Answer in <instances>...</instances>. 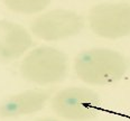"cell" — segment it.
<instances>
[{
	"mask_svg": "<svg viewBox=\"0 0 130 121\" xmlns=\"http://www.w3.org/2000/svg\"><path fill=\"white\" fill-rule=\"evenodd\" d=\"M69 60L63 50L42 45L31 49L20 64L23 76L38 84L59 82L66 76Z\"/></svg>",
	"mask_w": 130,
	"mask_h": 121,
	"instance_id": "obj_2",
	"label": "cell"
},
{
	"mask_svg": "<svg viewBox=\"0 0 130 121\" xmlns=\"http://www.w3.org/2000/svg\"><path fill=\"white\" fill-rule=\"evenodd\" d=\"M51 91L31 89L12 94L0 103V114L4 117H16L36 112L44 107Z\"/></svg>",
	"mask_w": 130,
	"mask_h": 121,
	"instance_id": "obj_7",
	"label": "cell"
},
{
	"mask_svg": "<svg viewBox=\"0 0 130 121\" xmlns=\"http://www.w3.org/2000/svg\"><path fill=\"white\" fill-rule=\"evenodd\" d=\"M74 67L77 76L89 84H109L126 74L128 61L118 50L93 47L78 54Z\"/></svg>",
	"mask_w": 130,
	"mask_h": 121,
	"instance_id": "obj_1",
	"label": "cell"
},
{
	"mask_svg": "<svg viewBox=\"0 0 130 121\" xmlns=\"http://www.w3.org/2000/svg\"><path fill=\"white\" fill-rule=\"evenodd\" d=\"M31 44V35L24 26L13 21L0 20V61L19 57Z\"/></svg>",
	"mask_w": 130,
	"mask_h": 121,
	"instance_id": "obj_6",
	"label": "cell"
},
{
	"mask_svg": "<svg viewBox=\"0 0 130 121\" xmlns=\"http://www.w3.org/2000/svg\"><path fill=\"white\" fill-rule=\"evenodd\" d=\"M7 6L19 12H37L48 5L50 0H5Z\"/></svg>",
	"mask_w": 130,
	"mask_h": 121,
	"instance_id": "obj_8",
	"label": "cell"
},
{
	"mask_svg": "<svg viewBox=\"0 0 130 121\" xmlns=\"http://www.w3.org/2000/svg\"><path fill=\"white\" fill-rule=\"evenodd\" d=\"M99 94L83 87H67L59 90L52 99L53 110L70 120H88L100 110Z\"/></svg>",
	"mask_w": 130,
	"mask_h": 121,
	"instance_id": "obj_3",
	"label": "cell"
},
{
	"mask_svg": "<svg viewBox=\"0 0 130 121\" xmlns=\"http://www.w3.org/2000/svg\"><path fill=\"white\" fill-rule=\"evenodd\" d=\"M84 26L82 16L73 10L54 9L31 21V30L45 40L63 39L76 35Z\"/></svg>",
	"mask_w": 130,
	"mask_h": 121,
	"instance_id": "obj_5",
	"label": "cell"
},
{
	"mask_svg": "<svg viewBox=\"0 0 130 121\" xmlns=\"http://www.w3.org/2000/svg\"><path fill=\"white\" fill-rule=\"evenodd\" d=\"M89 24L96 35L105 38H118L130 34V5L100 4L89 12Z\"/></svg>",
	"mask_w": 130,
	"mask_h": 121,
	"instance_id": "obj_4",
	"label": "cell"
},
{
	"mask_svg": "<svg viewBox=\"0 0 130 121\" xmlns=\"http://www.w3.org/2000/svg\"><path fill=\"white\" fill-rule=\"evenodd\" d=\"M35 121H61V120L55 119V118H39V119H37Z\"/></svg>",
	"mask_w": 130,
	"mask_h": 121,
	"instance_id": "obj_9",
	"label": "cell"
}]
</instances>
